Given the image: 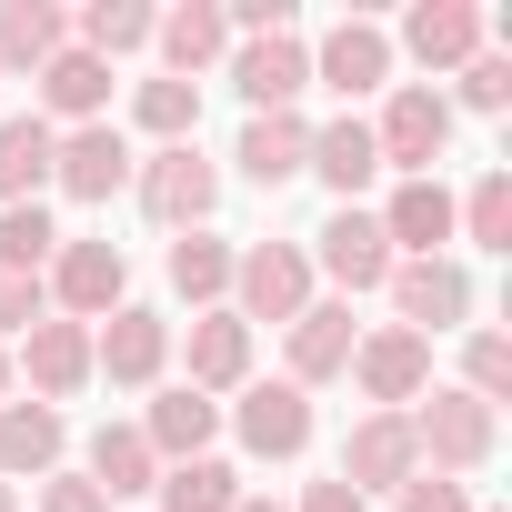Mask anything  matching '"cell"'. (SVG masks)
<instances>
[{"label":"cell","instance_id":"6da1fadb","mask_svg":"<svg viewBox=\"0 0 512 512\" xmlns=\"http://www.w3.org/2000/svg\"><path fill=\"white\" fill-rule=\"evenodd\" d=\"M412 442H422V472H482L492 462V442H502V412L492 402H472L462 382H432L422 402H412Z\"/></svg>","mask_w":512,"mask_h":512},{"label":"cell","instance_id":"7a4b0ae2","mask_svg":"<svg viewBox=\"0 0 512 512\" xmlns=\"http://www.w3.org/2000/svg\"><path fill=\"white\" fill-rule=\"evenodd\" d=\"M312 312V251L302 241H251V251H231V322L251 332V322H302Z\"/></svg>","mask_w":512,"mask_h":512},{"label":"cell","instance_id":"3957f363","mask_svg":"<svg viewBox=\"0 0 512 512\" xmlns=\"http://www.w3.org/2000/svg\"><path fill=\"white\" fill-rule=\"evenodd\" d=\"M372 151H382V171L432 181V161L452 151V101H442L432 81H392V91H382V121H372Z\"/></svg>","mask_w":512,"mask_h":512},{"label":"cell","instance_id":"277c9868","mask_svg":"<svg viewBox=\"0 0 512 512\" xmlns=\"http://www.w3.org/2000/svg\"><path fill=\"white\" fill-rule=\"evenodd\" d=\"M221 422L241 432L251 462H302V452H312V392H302V382H241Z\"/></svg>","mask_w":512,"mask_h":512},{"label":"cell","instance_id":"5b68a950","mask_svg":"<svg viewBox=\"0 0 512 512\" xmlns=\"http://www.w3.org/2000/svg\"><path fill=\"white\" fill-rule=\"evenodd\" d=\"M131 191H141V211H151L161 231H201L211 201H221V171L201 161V141H171V151H151V161L131 171Z\"/></svg>","mask_w":512,"mask_h":512},{"label":"cell","instance_id":"8992f818","mask_svg":"<svg viewBox=\"0 0 512 512\" xmlns=\"http://www.w3.org/2000/svg\"><path fill=\"white\" fill-rule=\"evenodd\" d=\"M352 382H362V402H372V412H412V402L432 392V342H422V332H402V322H382V332H362V342H352Z\"/></svg>","mask_w":512,"mask_h":512},{"label":"cell","instance_id":"52a82bcc","mask_svg":"<svg viewBox=\"0 0 512 512\" xmlns=\"http://www.w3.org/2000/svg\"><path fill=\"white\" fill-rule=\"evenodd\" d=\"M41 292L61 302V322H111V312H121V292H131V262H121V241H61Z\"/></svg>","mask_w":512,"mask_h":512},{"label":"cell","instance_id":"ba28073f","mask_svg":"<svg viewBox=\"0 0 512 512\" xmlns=\"http://www.w3.org/2000/svg\"><path fill=\"white\" fill-rule=\"evenodd\" d=\"M382 292H392L402 332H422V342L472 322V272L452 262V251H432V262H392V282H382Z\"/></svg>","mask_w":512,"mask_h":512},{"label":"cell","instance_id":"9c48e42d","mask_svg":"<svg viewBox=\"0 0 512 512\" xmlns=\"http://www.w3.org/2000/svg\"><path fill=\"white\" fill-rule=\"evenodd\" d=\"M161 362H171V322H161V312L121 302L111 322H91V382H121V392H151V382H161Z\"/></svg>","mask_w":512,"mask_h":512},{"label":"cell","instance_id":"30bf717a","mask_svg":"<svg viewBox=\"0 0 512 512\" xmlns=\"http://www.w3.org/2000/svg\"><path fill=\"white\" fill-rule=\"evenodd\" d=\"M412 472H422L412 412H362V422H352V442H342V472H332V482H352V492L372 502V492H402Z\"/></svg>","mask_w":512,"mask_h":512},{"label":"cell","instance_id":"8fae6325","mask_svg":"<svg viewBox=\"0 0 512 512\" xmlns=\"http://www.w3.org/2000/svg\"><path fill=\"white\" fill-rule=\"evenodd\" d=\"M312 272H332V282H342V302L392 282V241H382V221H372L362 201H342V211L312 231Z\"/></svg>","mask_w":512,"mask_h":512},{"label":"cell","instance_id":"7c38bea8","mask_svg":"<svg viewBox=\"0 0 512 512\" xmlns=\"http://www.w3.org/2000/svg\"><path fill=\"white\" fill-rule=\"evenodd\" d=\"M231 91L251 111H292L312 91V41L302 31H272V41H231Z\"/></svg>","mask_w":512,"mask_h":512},{"label":"cell","instance_id":"4fadbf2b","mask_svg":"<svg viewBox=\"0 0 512 512\" xmlns=\"http://www.w3.org/2000/svg\"><path fill=\"white\" fill-rule=\"evenodd\" d=\"M312 81H322V91H342V101L392 91V31H382V21H332V31H322V51H312Z\"/></svg>","mask_w":512,"mask_h":512},{"label":"cell","instance_id":"5bb4252c","mask_svg":"<svg viewBox=\"0 0 512 512\" xmlns=\"http://www.w3.org/2000/svg\"><path fill=\"white\" fill-rule=\"evenodd\" d=\"M131 171H141V151H131L111 121H81V131H61V151H51V181H61L71 201H111V191H131Z\"/></svg>","mask_w":512,"mask_h":512},{"label":"cell","instance_id":"9a60e30c","mask_svg":"<svg viewBox=\"0 0 512 512\" xmlns=\"http://www.w3.org/2000/svg\"><path fill=\"white\" fill-rule=\"evenodd\" d=\"M21 372H31V402H71L81 382H91V322H31V342H21Z\"/></svg>","mask_w":512,"mask_h":512},{"label":"cell","instance_id":"2e32d148","mask_svg":"<svg viewBox=\"0 0 512 512\" xmlns=\"http://www.w3.org/2000/svg\"><path fill=\"white\" fill-rule=\"evenodd\" d=\"M231 161H241V181L282 191V181H302V161H312V121H302V111H251L241 141H231Z\"/></svg>","mask_w":512,"mask_h":512},{"label":"cell","instance_id":"e0dca14e","mask_svg":"<svg viewBox=\"0 0 512 512\" xmlns=\"http://www.w3.org/2000/svg\"><path fill=\"white\" fill-rule=\"evenodd\" d=\"M482 11H472V0H412V21H402V41L392 51H412L422 71H462L472 51H482Z\"/></svg>","mask_w":512,"mask_h":512},{"label":"cell","instance_id":"ac0fdd59","mask_svg":"<svg viewBox=\"0 0 512 512\" xmlns=\"http://www.w3.org/2000/svg\"><path fill=\"white\" fill-rule=\"evenodd\" d=\"M151 51H161V71H171V81L221 71V61H231V21H221V0H181V11H161Z\"/></svg>","mask_w":512,"mask_h":512},{"label":"cell","instance_id":"d6986e66","mask_svg":"<svg viewBox=\"0 0 512 512\" xmlns=\"http://www.w3.org/2000/svg\"><path fill=\"white\" fill-rule=\"evenodd\" d=\"M372 221H382V241H392V262H432V251L452 241V191H442V171H432V181H402Z\"/></svg>","mask_w":512,"mask_h":512},{"label":"cell","instance_id":"ffe728a7","mask_svg":"<svg viewBox=\"0 0 512 512\" xmlns=\"http://www.w3.org/2000/svg\"><path fill=\"white\" fill-rule=\"evenodd\" d=\"M211 432H221V402H211V392H191V382L151 392V412H141V442L161 452V472H171V462H201V452H211Z\"/></svg>","mask_w":512,"mask_h":512},{"label":"cell","instance_id":"44dd1931","mask_svg":"<svg viewBox=\"0 0 512 512\" xmlns=\"http://www.w3.org/2000/svg\"><path fill=\"white\" fill-rule=\"evenodd\" d=\"M61 452H71V422H61L51 402H0V482H11V472L51 482Z\"/></svg>","mask_w":512,"mask_h":512},{"label":"cell","instance_id":"7402d4cb","mask_svg":"<svg viewBox=\"0 0 512 512\" xmlns=\"http://www.w3.org/2000/svg\"><path fill=\"white\" fill-rule=\"evenodd\" d=\"M101 111H111V61L61 51V61L41 71V121H51V131H81V121H101Z\"/></svg>","mask_w":512,"mask_h":512},{"label":"cell","instance_id":"603a6c76","mask_svg":"<svg viewBox=\"0 0 512 512\" xmlns=\"http://www.w3.org/2000/svg\"><path fill=\"white\" fill-rule=\"evenodd\" d=\"M302 171H322V181H332V201H362V191H372V171H382V151H372V121H362V111L322 121Z\"/></svg>","mask_w":512,"mask_h":512},{"label":"cell","instance_id":"cb8c5ba5","mask_svg":"<svg viewBox=\"0 0 512 512\" xmlns=\"http://www.w3.org/2000/svg\"><path fill=\"white\" fill-rule=\"evenodd\" d=\"M352 342H362V332H352V302H312V312L292 322V372H282V382L312 392V382L352 372Z\"/></svg>","mask_w":512,"mask_h":512},{"label":"cell","instance_id":"d4e9b609","mask_svg":"<svg viewBox=\"0 0 512 512\" xmlns=\"http://www.w3.org/2000/svg\"><path fill=\"white\" fill-rule=\"evenodd\" d=\"M101 502H131V492H151L161 482V452L141 442V422H101L91 432V472H81Z\"/></svg>","mask_w":512,"mask_h":512},{"label":"cell","instance_id":"484cf974","mask_svg":"<svg viewBox=\"0 0 512 512\" xmlns=\"http://www.w3.org/2000/svg\"><path fill=\"white\" fill-rule=\"evenodd\" d=\"M51 151H61V131H51L41 111L0 121V211H11V201H41V191H51Z\"/></svg>","mask_w":512,"mask_h":512},{"label":"cell","instance_id":"4316f807","mask_svg":"<svg viewBox=\"0 0 512 512\" xmlns=\"http://www.w3.org/2000/svg\"><path fill=\"white\" fill-rule=\"evenodd\" d=\"M241 382H251V332H241L231 312H201V322H191V392L221 402V392H241Z\"/></svg>","mask_w":512,"mask_h":512},{"label":"cell","instance_id":"83f0119b","mask_svg":"<svg viewBox=\"0 0 512 512\" xmlns=\"http://www.w3.org/2000/svg\"><path fill=\"white\" fill-rule=\"evenodd\" d=\"M61 51H71V21L51 11V0H11V11H0V71H31L41 81Z\"/></svg>","mask_w":512,"mask_h":512},{"label":"cell","instance_id":"f1b7e54d","mask_svg":"<svg viewBox=\"0 0 512 512\" xmlns=\"http://www.w3.org/2000/svg\"><path fill=\"white\" fill-rule=\"evenodd\" d=\"M171 292H181L191 312H221V302H231V241H221V231H181V241H171Z\"/></svg>","mask_w":512,"mask_h":512},{"label":"cell","instance_id":"f546056e","mask_svg":"<svg viewBox=\"0 0 512 512\" xmlns=\"http://www.w3.org/2000/svg\"><path fill=\"white\" fill-rule=\"evenodd\" d=\"M151 31H161V11H151V0H91L71 51H91V61H131V51H151Z\"/></svg>","mask_w":512,"mask_h":512},{"label":"cell","instance_id":"4dcf8cb0","mask_svg":"<svg viewBox=\"0 0 512 512\" xmlns=\"http://www.w3.org/2000/svg\"><path fill=\"white\" fill-rule=\"evenodd\" d=\"M151 492H161V512H241V472H231L221 452H201V462H171Z\"/></svg>","mask_w":512,"mask_h":512},{"label":"cell","instance_id":"1f68e13d","mask_svg":"<svg viewBox=\"0 0 512 512\" xmlns=\"http://www.w3.org/2000/svg\"><path fill=\"white\" fill-rule=\"evenodd\" d=\"M131 121L151 131V151L191 141V131H201V81H171V71H161V81H141V91H131Z\"/></svg>","mask_w":512,"mask_h":512},{"label":"cell","instance_id":"d6a6232c","mask_svg":"<svg viewBox=\"0 0 512 512\" xmlns=\"http://www.w3.org/2000/svg\"><path fill=\"white\" fill-rule=\"evenodd\" d=\"M51 251H61V231H51L41 201H11V211H0V272L41 282V272H51Z\"/></svg>","mask_w":512,"mask_h":512},{"label":"cell","instance_id":"836d02e7","mask_svg":"<svg viewBox=\"0 0 512 512\" xmlns=\"http://www.w3.org/2000/svg\"><path fill=\"white\" fill-rule=\"evenodd\" d=\"M452 231L482 241V251H512V171H482V181L452 201Z\"/></svg>","mask_w":512,"mask_h":512},{"label":"cell","instance_id":"e575fe53","mask_svg":"<svg viewBox=\"0 0 512 512\" xmlns=\"http://www.w3.org/2000/svg\"><path fill=\"white\" fill-rule=\"evenodd\" d=\"M442 101H452V111H512V61H502V51H472Z\"/></svg>","mask_w":512,"mask_h":512},{"label":"cell","instance_id":"d590c367","mask_svg":"<svg viewBox=\"0 0 512 512\" xmlns=\"http://www.w3.org/2000/svg\"><path fill=\"white\" fill-rule=\"evenodd\" d=\"M462 392L502 412V392H512V342H502V332H472V342H462Z\"/></svg>","mask_w":512,"mask_h":512},{"label":"cell","instance_id":"8d00e7d4","mask_svg":"<svg viewBox=\"0 0 512 512\" xmlns=\"http://www.w3.org/2000/svg\"><path fill=\"white\" fill-rule=\"evenodd\" d=\"M392 502H402V512H472V492H462L452 472H412V482H402Z\"/></svg>","mask_w":512,"mask_h":512},{"label":"cell","instance_id":"74e56055","mask_svg":"<svg viewBox=\"0 0 512 512\" xmlns=\"http://www.w3.org/2000/svg\"><path fill=\"white\" fill-rule=\"evenodd\" d=\"M31 322H51V292L21 282V272H0V332H31Z\"/></svg>","mask_w":512,"mask_h":512},{"label":"cell","instance_id":"f35d334b","mask_svg":"<svg viewBox=\"0 0 512 512\" xmlns=\"http://www.w3.org/2000/svg\"><path fill=\"white\" fill-rule=\"evenodd\" d=\"M41 512H111V502H101L81 472H51V482H41Z\"/></svg>","mask_w":512,"mask_h":512},{"label":"cell","instance_id":"ab89813d","mask_svg":"<svg viewBox=\"0 0 512 512\" xmlns=\"http://www.w3.org/2000/svg\"><path fill=\"white\" fill-rule=\"evenodd\" d=\"M302 512H372V502H362L352 482H312V492H302Z\"/></svg>","mask_w":512,"mask_h":512},{"label":"cell","instance_id":"60d3db41","mask_svg":"<svg viewBox=\"0 0 512 512\" xmlns=\"http://www.w3.org/2000/svg\"><path fill=\"white\" fill-rule=\"evenodd\" d=\"M241 512H282V502H262V492H241Z\"/></svg>","mask_w":512,"mask_h":512},{"label":"cell","instance_id":"b9f144b4","mask_svg":"<svg viewBox=\"0 0 512 512\" xmlns=\"http://www.w3.org/2000/svg\"><path fill=\"white\" fill-rule=\"evenodd\" d=\"M0 402H11V352H0Z\"/></svg>","mask_w":512,"mask_h":512},{"label":"cell","instance_id":"7bdbcfd3","mask_svg":"<svg viewBox=\"0 0 512 512\" xmlns=\"http://www.w3.org/2000/svg\"><path fill=\"white\" fill-rule=\"evenodd\" d=\"M0 512H21V502H11V482H0Z\"/></svg>","mask_w":512,"mask_h":512}]
</instances>
